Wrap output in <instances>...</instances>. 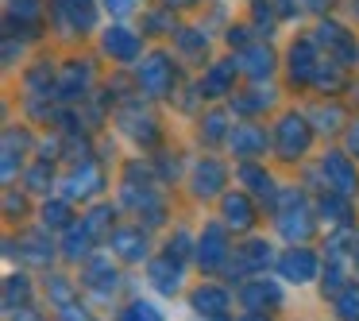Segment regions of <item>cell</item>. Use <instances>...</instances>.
I'll return each mask as SVG.
<instances>
[{"label":"cell","mask_w":359,"mask_h":321,"mask_svg":"<svg viewBox=\"0 0 359 321\" xmlns=\"http://www.w3.org/2000/svg\"><path fill=\"white\" fill-rule=\"evenodd\" d=\"M309 140H313V128L305 117H297V112H290V117H282L278 124H274V148H278L282 159H297L309 151Z\"/></svg>","instance_id":"obj_1"},{"label":"cell","mask_w":359,"mask_h":321,"mask_svg":"<svg viewBox=\"0 0 359 321\" xmlns=\"http://www.w3.org/2000/svg\"><path fill=\"white\" fill-rule=\"evenodd\" d=\"M313 228V217L309 209H305V197L297 194V190H286L278 202V232L290 236V240H305Z\"/></svg>","instance_id":"obj_2"},{"label":"cell","mask_w":359,"mask_h":321,"mask_svg":"<svg viewBox=\"0 0 359 321\" xmlns=\"http://www.w3.org/2000/svg\"><path fill=\"white\" fill-rule=\"evenodd\" d=\"M135 78H140V89L147 97H166L174 89V66L166 55H151L140 63V70H135Z\"/></svg>","instance_id":"obj_3"},{"label":"cell","mask_w":359,"mask_h":321,"mask_svg":"<svg viewBox=\"0 0 359 321\" xmlns=\"http://www.w3.org/2000/svg\"><path fill=\"white\" fill-rule=\"evenodd\" d=\"M101 186H104V174H101V166H97L93 159H81V163L70 171V178L62 182L66 202H78V197H93Z\"/></svg>","instance_id":"obj_4"},{"label":"cell","mask_w":359,"mask_h":321,"mask_svg":"<svg viewBox=\"0 0 359 321\" xmlns=\"http://www.w3.org/2000/svg\"><path fill=\"white\" fill-rule=\"evenodd\" d=\"M320 171H325L328 190H332V194H344V197L355 194L359 171H355V163H351L348 155H325V159H320Z\"/></svg>","instance_id":"obj_5"},{"label":"cell","mask_w":359,"mask_h":321,"mask_svg":"<svg viewBox=\"0 0 359 321\" xmlns=\"http://www.w3.org/2000/svg\"><path fill=\"white\" fill-rule=\"evenodd\" d=\"M240 302L248 306L251 313H266V310H278L282 306V287L271 279H251L240 287Z\"/></svg>","instance_id":"obj_6"},{"label":"cell","mask_w":359,"mask_h":321,"mask_svg":"<svg viewBox=\"0 0 359 321\" xmlns=\"http://www.w3.org/2000/svg\"><path fill=\"white\" fill-rule=\"evenodd\" d=\"M228 232L220 225H209L201 232V240H197V259H201V267L205 271H217V267H224L228 263Z\"/></svg>","instance_id":"obj_7"},{"label":"cell","mask_w":359,"mask_h":321,"mask_svg":"<svg viewBox=\"0 0 359 321\" xmlns=\"http://www.w3.org/2000/svg\"><path fill=\"white\" fill-rule=\"evenodd\" d=\"M278 271H282V279H290V282H313L317 279V256H313L309 248H290V251H282Z\"/></svg>","instance_id":"obj_8"},{"label":"cell","mask_w":359,"mask_h":321,"mask_svg":"<svg viewBox=\"0 0 359 321\" xmlns=\"http://www.w3.org/2000/svg\"><path fill=\"white\" fill-rule=\"evenodd\" d=\"M228 290H220L217 282H205V287H197L194 294H189V306H194V313H201V317L217 321L220 313H228Z\"/></svg>","instance_id":"obj_9"},{"label":"cell","mask_w":359,"mask_h":321,"mask_svg":"<svg viewBox=\"0 0 359 321\" xmlns=\"http://www.w3.org/2000/svg\"><path fill=\"white\" fill-rule=\"evenodd\" d=\"M224 166L217 163V159H201V163L194 166V174H189V186H194V194L197 197H212V194H220L224 190Z\"/></svg>","instance_id":"obj_10"},{"label":"cell","mask_w":359,"mask_h":321,"mask_svg":"<svg viewBox=\"0 0 359 321\" xmlns=\"http://www.w3.org/2000/svg\"><path fill=\"white\" fill-rule=\"evenodd\" d=\"M104 55L116 63H135L140 58V35H132L128 27H109L104 32Z\"/></svg>","instance_id":"obj_11"},{"label":"cell","mask_w":359,"mask_h":321,"mask_svg":"<svg viewBox=\"0 0 359 321\" xmlns=\"http://www.w3.org/2000/svg\"><path fill=\"white\" fill-rule=\"evenodd\" d=\"M228 148L236 151V159H255V155L266 151V132L255 128V124H243V128H236V132L228 136Z\"/></svg>","instance_id":"obj_12"},{"label":"cell","mask_w":359,"mask_h":321,"mask_svg":"<svg viewBox=\"0 0 359 321\" xmlns=\"http://www.w3.org/2000/svg\"><path fill=\"white\" fill-rule=\"evenodd\" d=\"M109 244L120 259H128V263L147 256V236H143V228H116V232L109 236Z\"/></svg>","instance_id":"obj_13"},{"label":"cell","mask_w":359,"mask_h":321,"mask_svg":"<svg viewBox=\"0 0 359 321\" xmlns=\"http://www.w3.org/2000/svg\"><path fill=\"white\" fill-rule=\"evenodd\" d=\"M55 12L62 20H70V27L78 32H89L97 24V4L93 0H55Z\"/></svg>","instance_id":"obj_14"},{"label":"cell","mask_w":359,"mask_h":321,"mask_svg":"<svg viewBox=\"0 0 359 321\" xmlns=\"http://www.w3.org/2000/svg\"><path fill=\"white\" fill-rule=\"evenodd\" d=\"M93 244H97V232H93V228H89V221L81 217V221H74V225L66 228L62 251H66V259H86Z\"/></svg>","instance_id":"obj_15"},{"label":"cell","mask_w":359,"mask_h":321,"mask_svg":"<svg viewBox=\"0 0 359 321\" xmlns=\"http://www.w3.org/2000/svg\"><path fill=\"white\" fill-rule=\"evenodd\" d=\"M81 282H86L93 294H112V290H116V267H112V259H89Z\"/></svg>","instance_id":"obj_16"},{"label":"cell","mask_w":359,"mask_h":321,"mask_svg":"<svg viewBox=\"0 0 359 321\" xmlns=\"http://www.w3.org/2000/svg\"><path fill=\"white\" fill-rule=\"evenodd\" d=\"M220 209H224V221H228V228H251L255 225V205H251V197L248 194H228L224 202H220Z\"/></svg>","instance_id":"obj_17"},{"label":"cell","mask_w":359,"mask_h":321,"mask_svg":"<svg viewBox=\"0 0 359 321\" xmlns=\"http://www.w3.org/2000/svg\"><path fill=\"white\" fill-rule=\"evenodd\" d=\"M271 263V244L266 240H248L243 248H236L232 271H263Z\"/></svg>","instance_id":"obj_18"},{"label":"cell","mask_w":359,"mask_h":321,"mask_svg":"<svg viewBox=\"0 0 359 321\" xmlns=\"http://www.w3.org/2000/svg\"><path fill=\"white\" fill-rule=\"evenodd\" d=\"M147 279L155 282V290H163V294H174V290L182 287V267H178V259H170V256L155 259V263L147 267Z\"/></svg>","instance_id":"obj_19"},{"label":"cell","mask_w":359,"mask_h":321,"mask_svg":"<svg viewBox=\"0 0 359 321\" xmlns=\"http://www.w3.org/2000/svg\"><path fill=\"white\" fill-rule=\"evenodd\" d=\"M317 58H313V39H302L290 47V74H294V81H313V74H317Z\"/></svg>","instance_id":"obj_20"},{"label":"cell","mask_w":359,"mask_h":321,"mask_svg":"<svg viewBox=\"0 0 359 321\" xmlns=\"http://www.w3.org/2000/svg\"><path fill=\"white\" fill-rule=\"evenodd\" d=\"M89 81H93V74H89V63H74L70 70L62 74V97L66 101H78V97H86V89H89Z\"/></svg>","instance_id":"obj_21"},{"label":"cell","mask_w":359,"mask_h":321,"mask_svg":"<svg viewBox=\"0 0 359 321\" xmlns=\"http://www.w3.org/2000/svg\"><path fill=\"white\" fill-rule=\"evenodd\" d=\"M240 66L251 74V78H266V74L274 70V55L263 47V43H255V47H243V55H240Z\"/></svg>","instance_id":"obj_22"},{"label":"cell","mask_w":359,"mask_h":321,"mask_svg":"<svg viewBox=\"0 0 359 321\" xmlns=\"http://www.w3.org/2000/svg\"><path fill=\"white\" fill-rule=\"evenodd\" d=\"M236 70H240V63H217L209 70V78H205V93L209 97H224L228 89H232V78H236Z\"/></svg>","instance_id":"obj_23"},{"label":"cell","mask_w":359,"mask_h":321,"mask_svg":"<svg viewBox=\"0 0 359 321\" xmlns=\"http://www.w3.org/2000/svg\"><path fill=\"white\" fill-rule=\"evenodd\" d=\"M240 182L251 190V194H259V197H271L274 194V178L263 171V166H255V163H243L240 166Z\"/></svg>","instance_id":"obj_24"},{"label":"cell","mask_w":359,"mask_h":321,"mask_svg":"<svg viewBox=\"0 0 359 321\" xmlns=\"http://www.w3.org/2000/svg\"><path fill=\"white\" fill-rule=\"evenodd\" d=\"M317 35H320V43H332V47L340 51L344 58H355V43H351V35L344 32L340 24H320Z\"/></svg>","instance_id":"obj_25"},{"label":"cell","mask_w":359,"mask_h":321,"mask_svg":"<svg viewBox=\"0 0 359 321\" xmlns=\"http://www.w3.org/2000/svg\"><path fill=\"white\" fill-rule=\"evenodd\" d=\"M24 148H27V136L16 132V128H8V132H4V178L16 174V159L24 155Z\"/></svg>","instance_id":"obj_26"},{"label":"cell","mask_w":359,"mask_h":321,"mask_svg":"<svg viewBox=\"0 0 359 321\" xmlns=\"http://www.w3.org/2000/svg\"><path fill=\"white\" fill-rule=\"evenodd\" d=\"M336 313H340V321H359V287L336 294Z\"/></svg>","instance_id":"obj_27"},{"label":"cell","mask_w":359,"mask_h":321,"mask_svg":"<svg viewBox=\"0 0 359 321\" xmlns=\"http://www.w3.org/2000/svg\"><path fill=\"white\" fill-rule=\"evenodd\" d=\"M43 225L47 228H70V205L66 202H47L43 205Z\"/></svg>","instance_id":"obj_28"},{"label":"cell","mask_w":359,"mask_h":321,"mask_svg":"<svg viewBox=\"0 0 359 321\" xmlns=\"http://www.w3.org/2000/svg\"><path fill=\"white\" fill-rule=\"evenodd\" d=\"M120 321H163V313H158V306H151V302H132L124 313H120Z\"/></svg>","instance_id":"obj_29"},{"label":"cell","mask_w":359,"mask_h":321,"mask_svg":"<svg viewBox=\"0 0 359 321\" xmlns=\"http://www.w3.org/2000/svg\"><path fill=\"white\" fill-rule=\"evenodd\" d=\"M27 294H32L27 279H24V275H12L8 287H4V306H8V310H16V302H27Z\"/></svg>","instance_id":"obj_30"},{"label":"cell","mask_w":359,"mask_h":321,"mask_svg":"<svg viewBox=\"0 0 359 321\" xmlns=\"http://www.w3.org/2000/svg\"><path fill=\"white\" fill-rule=\"evenodd\" d=\"M109 217H112V205H97V209L86 213V221H89V228L97 232V240H101L104 232L112 236V221H109Z\"/></svg>","instance_id":"obj_31"},{"label":"cell","mask_w":359,"mask_h":321,"mask_svg":"<svg viewBox=\"0 0 359 321\" xmlns=\"http://www.w3.org/2000/svg\"><path fill=\"white\" fill-rule=\"evenodd\" d=\"M313 86L317 89H340V66L336 63H320L313 74Z\"/></svg>","instance_id":"obj_32"},{"label":"cell","mask_w":359,"mask_h":321,"mask_svg":"<svg viewBox=\"0 0 359 321\" xmlns=\"http://www.w3.org/2000/svg\"><path fill=\"white\" fill-rule=\"evenodd\" d=\"M35 16H39V4H35V0H8V20L12 24H16V20H27V24H32Z\"/></svg>","instance_id":"obj_33"},{"label":"cell","mask_w":359,"mask_h":321,"mask_svg":"<svg viewBox=\"0 0 359 321\" xmlns=\"http://www.w3.org/2000/svg\"><path fill=\"white\" fill-rule=\"evenodd\" d=\"M320 287H325V294H340V290H348V287H344V267H340V259H336L332 256V267H328V271H325V282H320Z\"/></svg>","instance_id":"obj_34"},{"label":"cell","mask_w":359,"mask_h":321,"mask_svg":"<svg viewBox=\"0 0 359 321\" xmlns=\"http://www.w3.org/2000/svg\"><path fill=\"white\" fill-rule=\"evenodd\" d=\"M27 248H32V259H35V263H50V256H55V248H50L43 236H32V240H27Z\"/></svg>","instance_id":"obj_35"},{"label":"cell","mask_w":359,"mask_h":321,"mask_svg":"<svg viewBox=\"0 0 359 321\" xmlns=\"http://www.w3.org/2000/svg\"><path fill=\"white\" fill-rule=\"evenodd\" d=\"M178 47L182 51H186V55H201V51H205V39H197V32H178Z\"/></svg>","instance_id":"obj_36"},{"label":"cell","mask_w":359,"mask_h":321,"mask_svg":"<svg viewBox=\"0 0 359 321\" xmlns=\"http://www.w3.org/2000/svg\"><path fill=\"white\" fill-rule=\"evenodd\" d=\"M201 136H209V140H224V117H220V112H209V120L201 124Z\"/></svg>","instance_id":"obj_37"},{"label":"cell","mask_w":359,"mask_h":321,"mask_svg":"<svg viewBox=\"0 0 359 321\" xmlns=\"http://www.w3.org/2000/svg\"><path fill=\"white\" fill-rule=\"evenodd\" d=\"M27 186H35L43 194V190L50 186V166L47 163H39V166H32V174H27Z\"/></svg>","instance_id":"obj_38"},{"label":"cell","mask_w":359,"mask_h":321,"mask_svg":"<svg viewBox=\"0 0 359 321\" xmlns=\"http://www.w3.org/2000/svg\"><path fill=\"white\" fill-rule=\"evenodd\" d=\"M186 251H189V236L186 232H174L170 240H166V256H170V259H182Z\"/></svg>","instance_id":"obj_39"},{"label":"cell","mask_w":359,"mask_h":321,"mask_svg":"<svg viewBox=\"0 0 359 321\" xmlns=\"http://www.w3.org/2000/svg\"><path fill=\"white\" fill-rule=\"evenodd\" d=\"M47 290H55V302H58V306H62V310H66V306H70V298H74V290H70V287H66V279H55V287H47Z\"/></svg>","instance_id":"obj_40"},{"label":"cell","mask_w":359,"mask_h":321,"mask_svg":"<svg viewBox=\"0 0 359 321\" xmlns=\"http://www.w3.org/2000/svg\"><path fill=\"white\" fill-rule=\"evenodd\" d=\"M8 321H39V313H32V310H20V313H16V310H12Z\"/></svg>","instance_id":"obj_41"},{"label":"cell","mask_w":359,"mask_h":321,"mask_svg":"<svg viewBox=\"0 0 359 321\" xmlns=\"http://www.w3.org/2000/svg\"><path fill=\"white\" fill-rule=\"evenodd\" d=\"M348 148H351V155H359V124L348 132Z\"/></svg>","instance_id":"obj_42"},{"label":"cell","mask_w":359,"mask_h":321,"mask_svg":"<svg viewBox=\"0 0 359 321\" xmlns=\"http://www.w3.org/2000/svg\"><path fill=\"white\" fill-rule=\"evenodd\" d=\"M109 8L112 12H128V8H132V0H109Z\"/></svg>","instance_id":"obj_43"},{"label":"cell","mask_w":359,"mask_h":321,"mask_svg":"<svg viewBox=\"0 0 359 321\" xmlns=\"http://www.w3.org/2000/svg\"><path fill=\"white\" fill-rule=\"evenodd\" d=\"M236 321H266V313H243V317H236Z\"/></svg>","instance_id":"obj_44"},{"label":"cell","mask_w":359,"mask_h":321,"mask_svg":"<svg viewBox=\"0 0 359 321\" xmlns=\"http://www.w3.org/2000/svg\"><path fill=\"white\" fill-rule=\"evenodd\" d=\"M182 4H194V0H170V8H182Z\"/></svg>","instance_id":"obj_45"},{"label":"cell","mask_w":359,"mask_h":321,"mask_svg":"<svg viewBox=\"0 0 359 321\" xmlns=\"http://www.w3.org/2000/svg\"><path fill=\"white\" fill-rule=\"evenodd\" d=\"M355 259H359V232H355Z\"/></svg>","instance_id":"obj_46"}]
</instances>
